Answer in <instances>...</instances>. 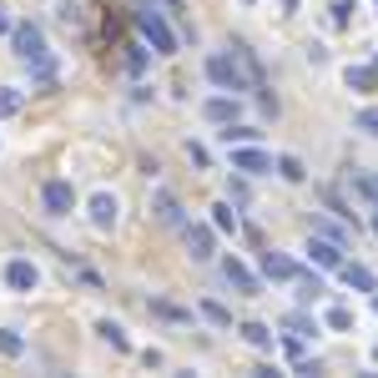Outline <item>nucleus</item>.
I'll return each instance as SVG.
<instances>
[{
  "label": "nucleus",
  "instance_id": "obj_23",
  "mask_svg": "<svg viewBox=\"0 0 378 378\" xmlns=\"http://www.w3.org/2000/svg\"><path fill=\"white\" fill-rule=\"evenodd\" d=\"M96 333H101L106 343H112V348H126V333L117 328V323H96Z\"/></svg>",
  "mask_w": 378,
  "mask_h": 378
},
{
  "label": "nucleus",
  "instance_id": "obj_9",
  "mask_svg": "<svg viewBox=\"0 0 378 378\" xmlns=\"http://www.w3.org/2000/svg\"><path fill=\"white\" fill-rule=\"evenodd\" d=\"M187 252H192L197 262H207L212 252H217V237H212V227H202V222H192V227H187Z\"/></svg>",
  "mask_w": 378,
  "mask_h": 378
},
{
  "label": "nucleus",
  "instance_id": "obj_16",
  "mask_svg": "<svg viewBox=\"0 0 378 378\" xmlns=\"http://www.w3.org/2000/svg\"><path fill=\"white\" fill-rule=\"evenodd\" d=\"M212 227H217V232H237V212H232V202H217V207H212Z\"/></svg>",
  "mask_w": 378,
  "mask_h": 378
},
{
  "label": "nucleus",
  "instance_id": "obj_4",
  "mask_svg": "<svg viewBox=\"0 0 378 378\" xmlns=\"http://www.w3.org/2000/svg\"><path fill=\"white\" fill-rule=\"evenodd\" d=\"M40 202H45L50 217H66V212L76 207V187H71L66 177H50V182L40 187Z\"/></svg>",
  "mask_w": 378,
  "mask_h": 378
},
{
  "label": "nucleus",
  "instance_id": "obj_6",
  "mask_svg": "<svg viewBox=\"0 0 378 378\" xmlns=\"http://www.w3.org/2000/svg\"><path fill=\"white\" fill-rule=\"evenodd\" d=\"M232 172H247V177H257V172H273V156H267V151H257L252 141H247V146H232Z\"/></svg>",
  "mask_w": 378,
  "mask_h": 378
},
{
  "label": "nucleus",
  "instance_id": "obj_33",
  "mask_svg": "<svg viewBox=\"0 0 378 378\" xmlns=\"http://www.w3.org/2000/svg\"><path fill=\"white\" fill-rule=\"evenodd\" d=\"M11 31H16V26H11V16H6V11H0V36H11Z\"/></svg>",
  "mask_w": 378,
  "mask_h": 378
},
{
  "label": "nucleus",
  "instance_id": "obj_18",
  "mask_svg": "<svg viewBox=\"0 0 378 378\" xmlns=\"http://www.w3.org/2000/svg\"><path fill=\"white\" fill-rule=\"evenodd\" d=\"M26 106V91H16V86H0V117H16Z\"/></svg>",
  "mask_w": 378,
  "mask_h": 378
},
{
  "label": "nucleus",
  "instance_id": "obj_11",
  "mask_svg": "<svg viewBox=\"0 0 378 378\" xmlns=\"http://www.w3.org/2000/svg\"><path fill=\"white\" fill-rule=\"evenodd\" d=\"M6 283H11L16 293H31V288L40 283V273H36V262H26V257H16V262L6 267Z\"/></svg>",
  "mask_w": 378,
  "mask_h": 378
},
{
  "label": "nucleus",
  "instance_id": "obj_14",
  "mask_svg": "<svg viewBox=\"0 0 378 378\" xmlns=\"http://www.w3.org/2000/svg\"><path fill=\"white\" fill-rule=\"evenodd\" d=\"M202 117L217 122V126H227V122H237V101H232V96H212V101L202 106Z\"/></svg>",
  "mask_w": 378,
  "mask_h": 378
},
{
  "label": "nucleus",
  "instance_id": "obj_12",
  "mask_svg": "<svg viewBox=\"0 0 378 378\" xmlns=\"http://www.w3.org/2000/svg\"><path fill=\"white\" fill-rule=\"evenodd\" d=\"M151 212H156L161 227H182V207H177L172 192H156V197H151Z\"/></svg>",
  "mask_w": 378,
  "mask_h": 378
},
{
  "label": "nucleus",
  "instance_id": "obj_1",
  "mask_svg": "<svg viewBox=\"0 0 378 378\" xmlns=\"http://www.w3.org/2000/svg\"><path fill=\"white\" fill-rule=\"evenodd\" d=\"M136 31H141V40L156 50V56H177V31L167 26V16H161V11H136Z\"/></svg>",
  "mask_w": 378,
  "mask_h": 378
},
{
  "label": "nucleus",
  "instance_id": "obj_34",
  "mask_svg": "<svg viewBox=\"0 0 378 378\" xmlns=\"http://www.w3.org/2000/svg\"><path fill=\"white\" fill-rule=\"evenodd\" d=\"M373 232H378V212H373Z\"/></svg>",
  "mask_w": 378,
  "mask_h": 378
},
{
  "label": "nucleus",
  "instance_id": "obj_15",
  "mask_svg": "<svg viewBox=\"0 0 378 378\" xmlns=\"http://www.w3.org/2000/svg\"><path fill=\"white\" fill-rule=\"evenodd\" d=\"M353 91H373L378 86V66H348V76H343Z\"/></svg>",
  "mask_w": 378,
  "mask_h": 378
},
{
  "label": "nucleus",
  "instance_id": "obj_35",
  "mask_svg": "<svg viewBox=\"0 0 378 378\" xmlns=\"http://www.w3.org/2000/svg\"><path fill=\"white\" fill-rule=\"evenodd\" d=\"M373 308H378V298H373Z\"/></svg>",
  "mask_w": 378,
  "mask_h": 378
},
{
  "label": "nucleus",
  "instance_id": "obj_3",
  "mask_svg": "<svg viewBox=\"0 0 378 378\" xmlns=\"http://www.w3.org/2000/svg\"><path fill=\"white\" fill-rule=\"evenodd\" d=\"M11 45H16V56H21L26 66H40V61H50L45 36H40V26H36V21H21V26L11 31Z\"/></svg>",
  "mask_w": 378,
  "mask_h": 378
},
{
  "label": "nucleus",
  "instance_id": "obj_17",
  "mask_svg": "<svg viewBox=\"0 0 378 378\" xmlns=\"http://www.w3.org/2000/svg\"><path fill=\"white\" fill-rule=\"evenodd\" d=\"M242 338H247L252 348H262V353H273V333H267L262 323H242Z\"/></svg>",
  "mask_w": 378,
  "mask_h": 378
},
{
  "label": "nucleus",
  "instance_id": "obj_2",
  "mask_svg": "<svg viewBox=\"0 0 378 378\" xmlns=\"http://www.w3.org/2000/svg\"><path fill=\"white\" fill-rule=\"evenodd\" d=\"M207 76L217 81L222 91H252V76H247V66L232 56V45L217 50V56H207Z\"/></svg>",
  "mask_w": 378,
  "mask_h": 378
},
{
  "label": "nucleus",
  "instance_id": "obj_7",
  "mask_svg": "<svg viewBox=\"0 0 378 378\" xmlns=\"http://www.w3.org/2000/svg\"><path fill=\"white\" fill-rule=\"evenodd\" d=\"M222 278H227L242 298H257V288H262V283H257V273H252V267H242L237 257H227V262H222Z\"/></svg>",
  "mask_w": 378,
  "mask_h": 378
},
{
  "label": "nucleus",
  "instance_id": "obj_8",
  "mask_svg": "<svg viewBox=\"0 0 378 378\" xmlns=\"http://www.w3.org/2000/svg\"><path fill=\"white\" fill-rule=\"evenodd\" d=\"M91 227H101V232L117 227V197L112 192H96L91 197Z\"/></svg>",
  "mask_w": 378,
  "mask_h": 378
},
{
  "label": "nucleus",
  "instance_id": "obj_31",
  "mask_svg": "<svg viewBox=\"0 0 378 378\" xmlns=\"http://www.w3.org/2000/svg\"><path fill=\"white\" fill-rule=\"evenodd\" d=\"M187 156L197 161V167H207V146H197V141H187Z\"/></svg>",
  "mask_w": 378,
  "mask_h": 378
},
{
  "label": "nucleus",
  "instance_id": "obj_21",
  "mask_svg": "<svg viewBox=\"0 0 378 378\" xmlns=\"http://www.w3.org/2000/svg\"><path fill=\"white\" fill-rule=\"evenodd\" d=\"M202 318H207V323H217V328H227V323H232V313H227L222 303H212V298H202Z\"/></svg>",
  "mask_w": 378,
  "mask_h": 378
},
{
  "label": "nucleus",
  "instance_id": "obj_29",
  "mask_svg": "<svg viewBox=\"0 0 378 378\" xmlns=\"http://www.w3.org/2000/svg\"><path fill=\"white\" fill-rule=\"evenodd\" d=\"M151 313H156V318H172V323H182V318H187V313H182V308H172V303H151Z\"/></svg>",
  "mask_w": 378,
  "mask_h": 378
},
{
  "label": "nucleus",
  "instance_id": "obj_32",
  "mask_svg": "<svg viewBox=\"0 0 378 378\" xmlns=\"http://www.w3.org/2000/svg\"><path fill=\"white\" fill-rule=\"evenodd\" d=\"M161 6H167L172 16H187V6H182V0H161Z\"/></svg>",
  "mask_w": 378,
  "mask_h": 378
},
{
  "label": "nucleus",
  "instance_id": "obj_24",
  "mask_svg": "<svg viewBox=\"0 0 378 378\" xmlns=\"http://www.w3.org/2000/svg\"><path fill=\"white\" fill-rule=\"evenodd\" d=\"M278 172H283L288 182H303V177H308V172H303V161H298V156H283V161H278Z\"/></svg>",
  "mask_w": 378,
  "mask_h": 378
},
{
  "label": "nucleus",
  "instance_id": "obj_20",
  "mask_svg": "<svg viewBox=\"0 0 378 378\" xmlns=\"http://www.w3.org/2000/svg\"><path fill=\"white\" fill-rule=\"evenodd\" d=\"M126 71H131V76L146 71V40H131V45H126Z\"/></svg>",
  "mask_w": 378,
  "mask_h": 378
},
{
  "label": "nucleus",
  "instance_id": "obj_26",
  "mask_svg": "<svg viewBox=\"0 0 378 378\" xmlns=\"http://www.w3.org/2000/svg\"><path fill=\"white\" fill-rule=\"evenodd\" d=\"M328 328H338V333L353 328V313H348V308H328Z\"/></svg>",
  "mask_w": 378,
  "mask_h": 378
},
{
  "label": "nucleus",
  "instance_id": "obj_30",
  "mask_svg": "<svg viewBox=\"0 0 378 378\" xmlns=\"http://www.w3.org/2000/svg\"><path fill=\"white\" fill-rule=\"evenodd\" d=\"M348 16H353V0H338V6H333V21L348 26Z\"/></svg>",
  "mask_w": 378,
  "mask_h": 378
},
{
  "label": "nucleus",
  "instance_id": "obj_5",
  "mask_svg": "<svg viewBox=\"0 0 378 378\" xmlns=\"http://www.w3.org/2000/svg\"><path fill=\"white\" fill-rule=\"evenodd\" d=\"M262 278H273V283H298L303 267H298L288 252H262Z\"/></svg>",
  "mask_w": 378,
  "mask_h": 378
},
{
  "label": "nucleus",
  "instance_id": "obj_19",
  "mask_svg": "<svg viewBox=\"0 0 378 378\" xmlns=\"http://www.w3.org/2000/svg\"><path fill=\"white\" fill-rule=\"evenodd\" d=\"M222 141H227V146H247V141H257V131H252V126L227 122V126H222Z\"/></svg>",
  "mask_w": 378,
  "mask_h": 378
},
{
  "label": "nucleus",
  "instance_id": "obj_36",
  "mask_svg": "<svg viewBox=\"0 0 378 378\" xmlns=\"http://www.w3.org/2000/svg\"><path fill=\"white\" fill-rule=\"evenodd\" d=\"M373 66H378V61H373Z\"/></svg>",
  "mask_w": 378,
  "mask_h": 378
},
{
  "label": "nucleus",
  "instance_id": "obj_28",
  "mask_svg": "<svg viewBox=\"0 0 378 378\" xmlns=\"http://www.w3.org/2000/svg\"><path fill=\"white\" fill-rule=\"evenodd\" d=\"M288 328H293L298 338H308V333H318V323H308L303 313H293V318H288Z\"/></svg>",
  "mask_w": 378,
  "mask_h": 378
},
{
  "label": "nucleus",
  "instance_id": "obj_27",
  "mask_svg": "<svg viewBox=\"0 0 378 378\" xmlns=\"http://www.w3.org/2000/svg\"><path fill=\"white\" fill-rule=\"evenodd\" d=\"M298 288H303V298L313 303V298L323 293V278H313V273H303V278H298Z\"/></svg>",
  "mask_w": 378,
  "mask_h": 378
},
{
  "label": "nucleus",
  "instance_id": "obj_13",
  "mask_svg": "<svg viewBox=\"0 0 378 378\" xmlns=\"http://www.w3.org/2000/svg\"><path fill=\"white\" fill-rule=\"evenodd\" d=\"M338 273H343V283H348V288H358V293H378V278L368 273L363 262H343Z\"/></svg>",
  "mask_w": 378,
  "mask_h": 378
},
{
  "label": "nucleus",
  "instance_id": "obj_22",
  "mask_svg": "<svg viewBox=\"0 0 378 378\" xmlns=\"http://www.w3.org/2000/svg\"><path fill=\"white\" fill-rule=\"evenodd\" d=\"M353 126H358V131H368V136H378V106H363V112L353 117Z\"/></svg>",
  "mask_w": 378,
  "mask_h": 378
},
{
  "label": "nucleus",
  "instance_id": "obj_25",
  "mask_svg": "<svg viewBox=\"0 0 378 378\" xmlns=\"http://www.w3.org/2000/svg\"><path fill=\"white\" fill-rule=\"evenodd\" d=\"M26 343H21V333H11V328H0V353H6V358H16Z\"/></svg>",
  "mask_w": 378,
  "mask_h": 378
},
{
  "label": "nucleus",
  "instance_id": "obj_10",
  "mask_svg": "<svg viewBox=\"0 0 378 378\" xmlns=\"http://www.w3.org/2000/svg\"><path fill=\"white\" fill-rule=\"evenodd\" d=\"M308 252H313L318 267H343V247H338V237H313Z\"/></svg>",
  "mask_w": 378,
  "mask_h": 378
}]
</instances>
